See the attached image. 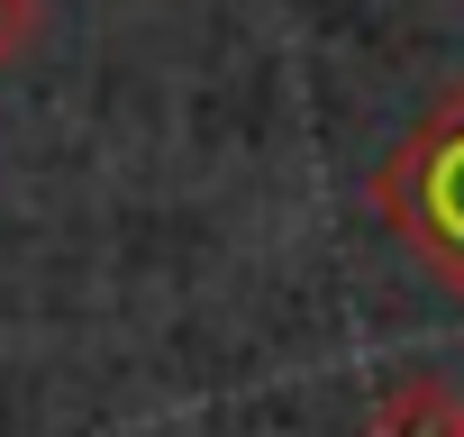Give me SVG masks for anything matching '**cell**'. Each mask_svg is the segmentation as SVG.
I'll return each mask as SVG.
<instances>
[{
  "instance_id": "6da1fadb",
  "label": "cell",
  "mask_w": 464,
  "mask_h": 437,
  "mask_svg": "<svg viewBox=\"0 0 464 437\" xmlns=\"http://www.w3.org/2000/svg\"><path fill=\"white\" fill-rule=\"evenodd\" d=\"M373 209H382V228L419 256V274L464 301V83L437 92L401 128V146L373 173Z\"/></svg>"
},
{
  "instance_id": "7a4b0ae2",
  "label": "cell",
  "mask_w": 464,
  "mask_h": 437,
  "mask_svg": "<svg viewBox=\"0 0 464 437\" xmlns=\"http://www.w3.org/2000/svg\"><path fill=\"white\" fill-rule=\"evenodd\" d=\"M364 437H464V392L446 374L410 364L364 401Z\"/></svg>"
},
{
  "instance_id": "3957f363",
  "label": "cell",
  "mask_w": 464,
  "mask_h": 437,
  "mask_svg": "<svg viewBox=\"0 0 464 437\" xmlns=\"http://www.w3.org/2000/svg\"><path fill=\"white\" fill-rule=\"evenodd\" d=\"M37 28H46V0H0V64L28 55V46H37Z\"/></svg>"
}]
</instances>
